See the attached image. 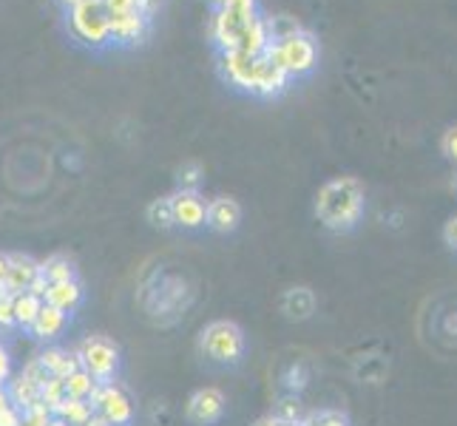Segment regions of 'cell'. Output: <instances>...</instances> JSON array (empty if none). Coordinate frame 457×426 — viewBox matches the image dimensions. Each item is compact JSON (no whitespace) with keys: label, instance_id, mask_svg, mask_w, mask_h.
<instances>
[{"label":"cell","instance_id":"6da1fadb","mask_svg":"<svg viewBox=\"0 0 457 426\" xmlns=\"http://www.w3.org/2000/svg\"><path fill=\"white\" fill-rule=\"evenodd\" d=\"M315 216L327 230H353L364 216V188L353 177L329 180L315 196Z\"/></svg>","mask_w":457,"mask_h":426},{"label":"cell","instance_id":"7a4b0ae2","mask_svg":"<svg viewBox=\"0 0 457 426\" xmlns=\"http://www.w3.org/2000/svg\"><path fill=\"white\" fill-rule=\"evenodd\" d=\"M264 57L273 60L287 77H304L319 63V46H315L310 31L302 29L285 40H270V46L264 49Z\"/></svg>","mask_w":457,"mask_h":426},{"label":"cell","instance_id":"3957f363","mask_svg":"<svg viewBox=\"0 0 457 426\" xmlns=\"http://www.w3.org/2000/svg\"><path fill=\"white\" fill-rule=\"evenodd\" d=\"M66 21L71 35L91 49H103V46L112 43L105 0H83V4L66 9Z\"/></svg>","mask_w":457,"mask_h":426},{"label":"cell","instance_id":"277c9868","mask_svg":"<svg viewBox=\"0 0 457 426\" xmlns=\"http://www.w3.org/2000/svg\"><path fill=\"white\" fill-rule=\"evenodd\" d=\"M202 350L208 353L219 364H236L245 355V333L239 324H233L228 319L211 322L202 330Z\"/></svg>","mask_w":457,"mask_h":426},{"label":"cell","instance_id":"5b68a950","mask_svg":"<svg viewBox=\"0 0 457 426\" xmlns=\"http://www.w3.org/2000/svg\"><path fill=\"white\" fill-rule=\"evenodd\" d=\"M77 361L97 381H112L120 367V347L105 336H88L77 347Z\"/></svg>","mask_w":457,"mask_h":426},{"label":"cell","instance_id":"8992f818","mask_svg":"<svg viewBox=\"0 0 457 426\" xmlns=\"http://www.w3.org/2000/svg\"><path fill=\"white\" fill-rule=\"evenodd\" d=\"M88 404L94 406V413H100L112 426H129L134 418V404L129 392L114 381H100L97 389L91 392Z\"/></svg>","mask_w":457,"mask_h":426},{"label":"cell","instance_id":"52a82bcc","mask_svg":"<svg viewBox=\"0 0 457 426\" xmlns=\"http://www.w3.org/2000/svg\"><path fill=\"white\" fill-rule=\"evenodd\" d=\"M259 63H262V54H247L239 49H230V52H222V74L230 86L253 94Z\"/></svg>","mask_w":457,"mask_h":426},{"label":"cell","instance_id":"ba28073f","mask_svg":"<svg viewBox=\"0 0 457 426\" xmlns=\"http://www.w3.org/2000/svg\"><path fill=\"white\" fill-rule=\"evenodd\" d=\"M148 18L139 9L108 12V29H112V43L117 46H137L148 35Z\"/></svg>","mask_w":457,"mask_h":426},{"label":"cell","instance_id":"9c48e42d","mask_svg":"<svg viewBox=\"0 0 457 426\" xmlns=\"http://www.w3.org/2000/svg\"><path fill=\"white\" fill-rule=\"evenodd\" d=\"M170 208H173V225L202 228L204 213H208V202H204L199 191H177L170 194Z\"/></svg>","mask_w":457,"mask_h":426},{"label":"cell","instance_id":"30bf717a","mask_svg":"<svg viewBox=\"0 0 457 426\" xmlns=\"http://www.w3.org/2000/svg\"><path fill=\"white\" fill-rule=\"evenodd\" d=\"M256 18V14H253ZM250 18H239L228 9H213V18H211V40L219 46V52H230L239 46V35Z\"/></svg>","mask_w":457,"mask_h":426},{"label":"cell","instance_id":"8fae6325","mask_svg":"<svg viewBox=\"0 0 457 426\" xmlns=\"http://www.w3.org/2000/svg\"><path fill=\"white\" fill-rule=\"evenodd\" d=\"M222 413H225V396L216 387H202L187 401V418L196 423H213L222 418Z\"/></svg>","mask_w":457,"mask_h":426},{"label":"cell","instance_id":"7c38bea8","mask_svg":"<svg viewBox=\"0 0 457 426\" xmlns=\"http://www.w3.org/2000/svg\"><path fill=\"white\" fill-rule=\"evenodd\" d=\"M242 222V208L239 202L230 196H216L208 202V213H204V225L213 228L216 233H230Z\"/></svg>","mask_w":457,"mask_h":426},{"label":"cell","instance_id":"4fadbf2b","mask_svg":"<svg viewBox=\"0 0 457 426\" xmlns=\"http://www.w3.org/2000/svg\"><path fill=\"white\" fill-rule=\"evenodd\" d=\"M40 279V262H35L26 254L9 256V276H6V293H26L31 284Z\"/></svg>","mask_w":457,"mask_h":426},{"label":"cell","instance_id":"5bb4252c","mask_svg":"<svg viewBox=\"0 0 457 426\" xmlns=\"http://www.w3.org/2000/svg\"><path fill=\"white\" fill-rule=\"evenodd\" d=\"M287 83H290V77L281 71L273 60H267L262 54V63H259V74H256V86H253V94L256 97H264V100H270V97H278L281 91H287Z\"/></svg>","mask_w":457,"mask_h":426},{"label":"cell","instance_id":"9a60e30c","mask_svg":"<svg viewBox=\"0 0 457 426\" xmlns=\"http://www.w3.org/2000/svg\"><path fill=\"white\" fill-rule=\"evenodd\" d=\"M43 302L69 315V313H74L77 307H80V302H83V284L77 281V279L49 284V290H46Z\"/></svg>","mask_w":457,"mask_h":426},{"label":"cell","instance_id":"2e32d148","mask_svg":"<svg viewBox=\"0 0 457 426\" xmlns=\"http://www.w3.org/2000/svg\"><path fill=\"white\" fill-rule=\"evenodd\" d=\"M267 46H270V35H267V21L262 18V14H256V18H250L245 23L242 35H239V46H236V49L247 52V54H264Z\"/></svg>","mask_w":457,"mask_h":426},{"label":"cell","instance_id":"e0dca14e","mask_svg":"<svg viewBox=\"0 0 457 426\" xmlns=\"http://www.w3.org/2000/svg\"><path fill=\"white\" fill-rule=\"evenodd\" d=\"M40 361V367L54 375V378H66L71 375L74 370H80V361H77V353H69V350H62V347H49V350H43L37 355Z\"/></svg>","mask_w":457,"mask_h":426},{"label":"cell","instance_id":"ac0fdd59","mask_svg":"<svg viewBox=\"0 0 457 426\" xmlns=\"http://www.w3.org/2000/svg\"><path fill=\"white\" fill-rule=\"evenodd\" d=\"M62 327H66V313H60L57 307L43 302L35 324H31V333H35L37 338H43V341H49V338H57L62 333Z\"/></svg>","mask_w":457,"mask_h":426},{"label":"cell","instance_id":"d6986e66","mask_svg":"<svg viewBox=\"0 0 457 426\" xmlns=\"http://www.w3.org/2000/svg\"><path fill=\"white\" fill-rule=\"evenodd\" d=\"M43 307V298L26 293H14L12 296V315H14V324L18 327H31L37 319V313Z\"/></svg>","mask_w":457,"mask_h":426},{"label":"cell","instance_id":"ffe728a7","mask_svg":"<svg viewBox=\"0 0 457 426\" xmlns=\"http://www.w3.org/2000/svg\"><path fill=\"white\" fill-rule=\"evenodd\" d=\"M94 415V406L88 401H80V398H62L54 409V418L66 421L69 426H83L88 418Z\"/></svg>","mask_w":457,"mask_h":426},{"label":"cell","instance_id":"44dd1931","mask_svg":"<svg viewBox=\"0 0 457 426\" xmlns=\"http://www.w3.org/2000/svg\"><path fill=\"white\" fill-rule=\"evenodd\" d=\"M9 398H12V404L18 406V409L35 406V404H40V384H35L31 378H26V375L21 372V375L12 381V387H9Z\"/></svg>","mask_w":457,"mask_h":426},{"label":"cell","instance_id":"7402d4cb","mask_svg":"<svg viewBox=\"0 0 457 426\" xmlns=\"http://www.w3.org/2000/svg\"><path fill=\"white\" fill-rule=\"evenodd\" d=\"M40 276L49 281V284H57V281H71L77 279L74 273V262L69 256H49V259H43L40 262Z\"/></svg>","mask_w":457,"mask_h":426},{"label":"cell","instance_id":"603a6c76","mask_svg":"<svg viewBox=\"0 0 457 426\" xmlns=\"http://www.w3.org/2000/svg\"><path fill=\"white\" fill-rule=\"evenodd\" d=\"M62 384H66V396L69 398H80V401H88L91 398V392L97 389V378H94L91 372H86L83 367L80 370H74L71 375L62 378Z\"/></svg>","mask_w":457,"mask_h":426},{"label":"cell","instance_id":"cb8c5ba5","mask_svg":"<svg viewBox=\"0 0 457 426\" xmlns=\"http://www.w3.org/2000/svg\"><path fill=\"white\" fill-rule=\"evenodd\" d=\"M315 307V298L307 288H293L285 298V310L293 315V319H307Z\"/></svg>","mask_w":457,"mask_h":426},{"label":"cell","instance_id":"d4e9b609","mask_svg":"<svg viewBox=\"0 0 457 426\" xmlns=\"http://www.w3.org/2000/svg\"><path fill=\"white\" fill-rule=\"evenodd\" d=\"M302 426H350V418L341 409H315L302 418Z\"/></svg>","mask_w":457,"mask_h":426},{"label":"cell","instance_id":"484cf974","mask_svg":"<svg viewBox=\"0 0 457 426\" xmlns=\"http://www.w3.org/2000/svg\"><path fill=\"white\" fill-rule=\"evenodd\" d=\"M264 21H267V35H270V40H285L295 35V31H302V23L290 18V14H278V18H264Z\"/></svg>","mask_w":457,"mask_h":426},{"label":"cell","instance_id":"4316f807","mask_svg":"<svg viewBox=\"0 0 457 426\" xmlns=\"http://www.w3.org/2000/svg\"><path fill=\"white\" fill-rule=\"evenodd\" d=\"M148 222L154 228H173V208H170V196H162V199H156L151 202V208H148Z\"/></svg>","mask_w":457,"mask_h":426},{"label":"cell","instance_id":"83f0119b","mask_svg":"<svg viewBox=\"0 0 457 426\" xmlns=\"http://www.w3.org/2000/svg\"><path fill=\"white\" fill-rule=\"evenodd\" d=\"M66 398V384H62V378H54V375H49L43 381V387H40V404H46L54 413L57 409V404Z\"/></svg>","mask_w":457,"mask_h":426},{"label":"cell","instance_id":"f1b7e54d","mask_svg":"<svg viewBox=\"0 0 457 426\" xmlns=\"http://www.w3.org/2000/svg\"><path fill=\"white\" fill-rule=\"evenodd\" d=\"M199 182H202V165L187 163L179 168V191H199Z\"/></svg>","mask_w":457,"mask_h":426},{"label":"cell","instance_id":"f546056e","mask_svg":"<svg viewBox=\"0 0 457 426\" xmlns=\"http://www.w3.org/2000/svg\"><path fill=\"white\" fill-rule=\"evenodd\" d=\"M52 418H54V413L46 404H35V406L23 409V423L26 426H46Z\"/></svg>","mask_w":457,"mask_h":426},{"label":"cell","instance_id":"4dcf8cb0","mask_svg":"<svg viewBox=\"0 0 457 426\" xmlns=\"http://www.w3.org/2000/svg\"><path fill=\"white\" fill-rule=\"evenodd\" d=\"M273 415L281 418V421H290V423H302V404L293 401V398H287V401H281V404L276 406V413H273Z\"/></svg>","mask_w":457,"mask_h":426},{"label":"cell","instance_id":"1f68e13d","mask_svg":"<svg viewBox=\"0 0 457 426\" xmlns=\"http://www.w3.org/2000/svg\"><path fill=\"white\" fill-rule=\"evenodd\" d=\"M23 423V409H18L14 404L0 409V426H21Z\"/></svg>","mask_w":457,"mask_h":426},{"label":"cell","instance_id":"d6a6232c","mask_svg":"<svg viewBox=\"0 0 457 426\" xmlns=\"http://www.w3.org/2000/svg\"><path fill=\"white\" fill-rule=\"evenodd\" d=\"M440 148H444V154L449 156L452 163H457V125H452V129L444 134V139H440Z\"/></svg>","mask_w":457,"mask_h":426},{"label":"cell","instance_id":"836d02e7","mask_svg":"<svg viewBox=\"0 0 457 426\" xmlns=\"http://www.w3.org/2000/svg\"><path fill=\"white\" fill-rule=\"evenodd\" d=\"M0 327H14V315H12V296H0Z\"/></svg>","mask_w":457,"mask_h":426},{"label":"cell","instance_id":"e575fe53","mask_svg":"<svg viewBox=\"0 0 457 426\" xmlns=\"http://www.w3.org/2000/svg\"><path fill=\"white\" fill-rule=\"evenodd\" d=\"M9 375H12V358L4 347H0V384L9 381Z\"/></svg>","mask_w":457,"mask_h":426},{"label":"cell","instance_id":"d590c367","mask_svg":"<svg viewBox=\"0 0 457 426\" xmlns=\"http://www.w3.org/2000/svg\"><path fill=\"white\" fill-rule=\"evenodd\" d=\"M6 276H9V254H0V296H6Z\"/></svg>","mask_w":457,"mask_h":426},{"label":"cell","instance_id":"8d00e7d4","mask_svg":"<svg viewBox=\"0 0 457 426\" xmlns=\"http://www.w3.org/2000/svg\"><path fill=\"white\" fill-rule=\"evenodd\" d=\"M256 426H302V423H290V421H281L276 415H267V418L256 421Z\"/></svg>","mask_w":457,"mask_h":426},{"label":"cell","instance_id":"74e56055","mask_svg":"<svg viewBox=\"0 0 457 426\" xmlns=\"http://www.w3.org/2000/svg\"><path fill=\"white\" fill-rule=\"evenodd\" d=\"M446 242H449V247H452V250H457V216H454L452 222L446 225Z\"/></svg>","mask_w":457,"mask_h":426},{"label":"cell","instance_id":"f35d334b","mask_svg":"<svg viewBox=\"0 0 457 426\" xmlns=\"http://www.w3.org/2000/svg\"><path fill=\"white\" fill-rule=\"evenodd\" d=\"M46 290H49V281H46L43 276H40L35 284H31V288H29V293H31V296H37V298H43V296H46Z\"/></svg>","mask_w":457,"mask_h":426},{"label":"cell","instance_id":"ab89813d","mask_svg":"<svg viewBox=\"0 0 457 426\" xmlns=\"http://www.w3.org/2000/svg\"><path fill=\"white\" fill-rule=\"evenodd\" d=\"M83 426H112V423H108V421H105V418H103L100 413H94V415H91V418H88V421H86Z\"/></svg>","mask_w":457,"mask_h":426},{"label":"cell","instance_id":"60d3db41","mask_svg":"<svg viewBox=\"0 0 457 426\" xmlns=\"http://www.w3.org/2000/svg\"><path fill=\"white\" fill-rule=\"evenodd\" d=\"M9 404H12V398H9V389H6L4 384H0V409L9 406Z\"/></svg>","mask_w":457,"mask_h":426},{"label":"cell","instance_id":"b9f144b4","mask_svg":"<svg viewBox=\"0 0 457 426\" xmlns=\"http://www.w3.org/2000/svg\"><path fill=\"white\" fill-rule=\"evenodd\" d=\"M57 4H60L62 9H71V6H77V4H83V0H57Z\"/></svg>","mask_w":457,"mask_h":426},{"label":"cell","instance_id":"7bdbcfd3","mask_svg":"<svg viewBox=\"0 0 457 426\" xmlns=\"http://www.w3.org/2000/svg\"><path fill=\"white\" fill-rule=\"evenodd\" d=\"M208 4H211L213 9H219V6H222V4H225V0H208Z\"/></svg>","mask_w":457,"mask_h":426},{"label":"cell","instance_id":"ee69618b","mask_svg":"<svg viewBox=\"0 0 457 426\" xmlns=\"http://www.w3.org/2000/svg\"><path fill=\"white\" fill-rule=\"evenodd\" d=\"M21 426H26V423H21Z\"/></svg>","mask_w":457,"mask_h":426}]
</instances>
